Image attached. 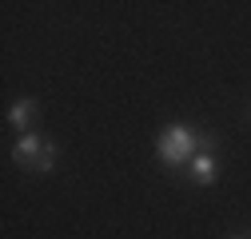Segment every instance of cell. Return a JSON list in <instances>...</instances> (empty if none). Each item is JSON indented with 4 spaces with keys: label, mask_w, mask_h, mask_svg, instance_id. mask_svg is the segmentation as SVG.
Instances as JSON below:
<instances>
[{
    "label": "cell",
    "mask_w": 251,
    "mask_h": 239,
    "mask_svg": "<svg viewBox=\"0 0 251 239\" xmlns=\"http://www.w3.org/2000/svg\"><path fill=\"white\" fill-rule=\"evenodd\" d=\"M196 143H200V136H196L192 128L176 124V128H168V132L160 136L155 152H160L164 164H187V160H192V152H196Z\"/></svg>",
    "instance_id": "6da1fadb"
},
{
    "label": "cell",
    "mask_w": 251,
    "mask_h": 239,
    "mask_svg": "<svg viewBox=\"0 0 251 239\" xmlns=\"http://www.w3.org/2000/svg\"><path fill=\"white\" fill-rule=\"evenodd\" d=\"M40 152H44V143H40L32 132H24V136L16 140V160H20L24 167H32V164L40 160Z\"/></svg>",
    "instance_id": "7a4b0ae2"
},
{
    "label": "cell",
    "mask_w": 251,
    "mask_h": 239,
    "mask_svg": "<svg viewBox=\"0 0 251 239\" xmlns=\"http://www.w3.org/2000/svg\"><path fill=\"white\" fill-rule=\"evenodd\" d=\"M192 175L200 179V184H211V179H215V160H211L207 152L192 156Z\"/></svg>",
    "instance_id": "3957f363"
},
{
    "label": "cell",
    "mask_w": 251,
    "mask_h": 239,
    "mask_svg": "<svg viewBox=\"0 0 251 239\" xmlns=\"http://www.w3.org/2000/svg\"><path fill=\"white\" fill-rule=\"evenodd\" d=\"M32 112H36V104H32V100H20V104L12 108V116H8V120H12L16 128H28V120H32Z\"/></svg>",
    "instance_id": "277c9868"
},
{
    "label": "cell",
    "mask_w": 251,
    "mask_h": 239,
    "mask_svg": "<svg viewBox=\"0 0 251 239\" xmlns=\"http://www.w3.org/2000/svg\"><path fill=\"white\" fill-rule=\"evenodd\" d=\"M52 164H56V147L44 143V152H40V160L32 164V171H52Z\"/></svg>",
    "instance_id": "5b68a950"
}]
</instances>
